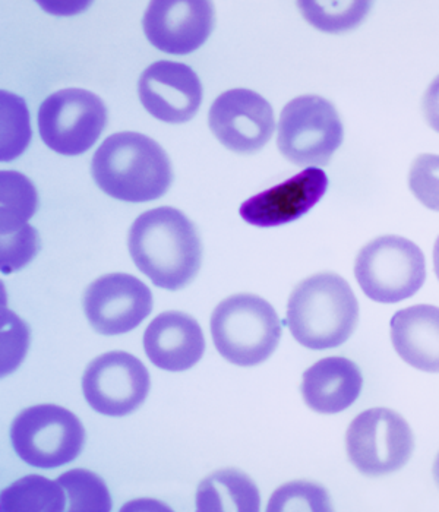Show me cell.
<instances>
[{"label":"cell","instance_id":"1","mask_svg":"<svg viewBox=\"0 0 439 512\" xmlns=\"http://www.w3.org/2000/svg\"><path fill=\"white\" fill-rule=\"evenodd\" d=\"M128 249L138 270L154 286L170 292L188 286L201 268L197 227L176 208H154L141 214L129 230Z\"/></svg>","mask_w":439,"mask_h":512},{"label":"cell","instance_id":"2","mask_svg":"<svg viewBox=\"0 0 439 512\" xmlns=\"http://www.w3.org/2000/svg\"><path fill=\"white\" fill-rule=\"evenodd\" d=\"M91 173L104 194L125 202L154 201L173 182L166 151L138 132H118L104 139L94 154Z\"/></svg>","mask_w":439,"mask_h":512},{"label":"cell","instance_id":"3","mask_svg":"<svg viewBox=\"0 0 439 512\" xmlns=\"http://www.w3.org/2000/svg\"><path fill=\"white\" fill-rule=\"evenodd\" d=\"M286 322L300 346L311 350L336 349L358 327V299L339 274H315L293 290L287 303Z\"/></svg>","mask_w":439,"mask_h":512},{"label":"cell","instance_id":"4","mask_svg":"<svg viewBox=\"0 0 439 512\" xmlns=\"http://www.w3.org/2000/svg\"><path fill=\"white\" fill-rule=\"evenodd\" d=\"M283 327L276 309L251 293L224 299L211 315L214 346L227 362L257 366L279 347Z\"/></svg>","mask_w":439,"mask_h":512},{"label":"cell","instance_id":"5","mask_svg":"<svg viewBox=\"0 0 439 512\" xmlns=\"http://www.w3.org/2000/svg\"><path fill=\"white\" fill-rule=\"evenodd\" d=\"M355 277L374 302L399 303L415 296L425 284V255L406 237H377L360 249Z\"/></svg>","mask_w":439,"mask_h":512},{"label":"cell","instance_id":"6","mask_svg":"<svg viewBox=\"0 0 439 512\" xmlns=\"http://www.w3.org/2000/svg\"><path fill=\"white\" fill-rule=\"evenodd\" d=\"M15 453L28 466L56 469L81 454L85 429L74 413L55 404L30 407L11 426Z\"/></svg>","mask_w":439,"mask_h":512},{"label":"cell","instance_id":"7","mask_svg":"<svg viewBox=\"0 0 439 512\" xmlns=\"http://www.w3.org/2000/svg\"><path fill=\"white\" fill-rule=\"evenodd\" d=\"M343 138L339 112L320 96L296 97L281 112L277 145L296 166H327Z\"/></svg>","mask_w":439,"mask_h":512},{"label":"cell","instance_id":"8","mask_svg":"<svg viewBox=\"0 0 439 512\" xmlns=\"http://www.w3.org/2000/svg\"><path fill=\"white\" fill-rule=\"evenodd\" d=\"M347 455L369 477L399 472L412 457L415 436L399 413L384 407L360 413L346 435Z\"/></svg>","mask_w":439,"mask_h":512},{"label":"cell","instance_id":"9","mask_svg":"<svg viewBox=\"0 0 439 512\" xmlns=\"http://www.w3.org/2000/svg\"><path fill=\"white\" fill-rule=\"evenodd\" d=\"M37 122L41 139L50 150L62 156H80L96 144L106 128L107 109L96 94L66 88L43 101Z\"/></svg>","mask_w":439,"mask_h":512},{"label":"cell","instance_id":"10","mask_svg":"<svg viewBox=\"0 0 439 512\" xmlns=\"http://www.w3.org/2000/svg\"><path fill=\"white\" fill-rule=\"evenodd\" d=\"M150 385L144 363L125 352L96 357L82 376V391L91 409L110 417L128 416L140 409Z\"/></svg>","mask_w":439,"mask_h":512},{"label":"cell","instance_id":"11","mask_svg":"<svg viewBox=\"0 0 439 512\" xmlns=\"http://www.w3.org/2000/svg\"><path fill=\"white\" fill-rule=\"evenodd\" d=\"M208 125L227 150L238 154L257 153L276 131L271 104L246 88L226 91L217 97L208 115Z\"/></svg>","mask_w":439,"mask_h":512},{"label":"cell","instance_id":"12","mask_svg":"<svg viewBox=\"0 0 439 512\" xmlns=\"http://www.w3.org/2000/svg\"><path fill=\"white\" fill-rule=\"evenodd\" d=\"M82 305L97 333L120 335L135 330L151 314L153 295L137 277L113 273L87 287Z\"/></svg>","mask_w":439,"mask_h":512},{"label":"cell","instance_id":"13","mask_svg":"<svg viewBox=\"0 0 439 512\" xmlns=\"http://www.w3.org/2000/svg\"><path fill=\"white\" fill-rule=\"evenodd\" d=\"M145 37L161 52L189 55L200 49L214 28L213 3L207 0H156L142 20Z\"/></svg>","mask_w":439,"mask_h":512},{"label":"cell","instance_id":"14","mask_svg":"<svg viewBox=\"0 0 439 512\" xmlns=\"http://www.w3.org/2000/svg\"><path fill=\"white\" fill-rule=\"evenodd\" d=\"M138 94L144 109L161 122H189L202 103L197 72L185 63L159 60L142 72Z\"/></svg>","mask_w":439,"mask_h":512},{"label":"cell","instance_id":"15","mask_svg":"<svg viewBox=\"0 0 439 512\" xmlns=\"http://www.w3.org/2000/svg\"><path fill=\"white\" fill-rule=\"evenodd\" d=\"M327 173L309 167L240 205L239 214L252 226L277 227L308 214L328 191Z\"/></svg>","mask_w":439,"mask_h":512},{"label":"cell","instance_id":"16","mask_svg":"<svg viewBox=\"0 0 439 512\" xmlns=\"http://www.w3.org/2000/svg\"><path fill=\"white\" fill-rule=\"evenodd\" d=\"M144 350L153 365L163 371H188L204 356V333L191 315L163 312L145 330Z\"/></svg>","mask_w":439,"mask_h":512},{"label":"cell","instance_id":"17","mask_svg":"<svg viewBox=\"0 0 439 512\" xmlns=\"http://www.w3.org/2000/svg\"><path fill=\"white\" fill-rule=\"evenodd\" d=\"M362 388L359 366L346 357H325L303 374V400L309 409L321 414L349 409L358 400Z\"/></svg>","mask_w":439,"mask_h":512},{"label":"cell","instance_id":"18","mask_svg":"<svg viewBox=\"0 0 439 512\" xmlns=\"http://www.w3.org/2000/svg\"><path fill=\"white\" fill-rule=\"evenodd\" d=\"M390 325L397 355L418 371L439 374V308L416 305L401 309Z\"/></svg>","mask_w":439,"mask_h":512},{"label":"cell","instance_id":"19","mask_svg":"<svg viewBox=\"0 0 439 512\" xmlns=\"http://www.w3.org/2000/svg\"><path fill=\"white\" fill-rule=\"evenodd\" d=\"M260 507L257 485L240 470H219L198 486L197 510L200 512H258Z\"/></svg>","mask_w":439,"mask_h":512},{"label":"cell","instance_id":"20","mask_svg":"<svg viewBox=\"0 0 439 512\" xmlns=\"http://www.w3.org/2000/svg\"><path fill=\"white\" fill-rule=\"evenodd\" d=\"M65 504L62 486L37 474L22 477L0 495L2 512H62Z\"/></svg>","mask_w":439,"mask_h":512},{"label":"cell","instance_id":"21","mask_svg":"<svg viewBox=\"0 0 439 512\" xmlns=\"http://www.w3.org/2000/svg\"><path fill=\"white\" fill-rule=\"evenodd\" d=\"M37 205L39 195L31 180L18 172H0V236L20 232Z\"/></svg>","mask_w":439,"mask_h":512},{"label":"cell","instance_id":"22","mask_svg":"<svg viewBox=\"0 0 439 512\" xmlns=\"http://www.w3.org/2000/svg\"><path fill=\"white\" fill-rule=\"evenodd\" d=\"M300 12L309 24L325 33L353 30L365 20L372 3L366 0L349 2H299Z\"/></svg>","mask_w":439,"mask_h":512},{"label":"cell","instance_id":"23","mask_svg":"<svg viewBox=\"0 0 439 512\" xmlns=\"http://www.w3.org/2000/svg\"><path fill=\"white\" fill-rule=\"evenodd\" d=\"M58 483L68 495L69 512H109L112 496L106 483L88 470H69L59 477Z\"/></svg>","mask_w":439,"mask_h":512},{"label":"cell","instance_id":"24","mask_svg":"<svg viewBox=\"0 0 439 512\" xmlns=\"http://www.w3.org/2000/svg\"><path fill=\"white\" fill-rule=\"evenodd\" d=\"M0 107H2L0 160L5 163L24 153L31 139V126L27 106L21 97L2 91Z\"/></svg>","mask_w":439,"mask_h":512},{"label":"cell","instance_id":"25","mask_svg":"<svg viewBox=\"0 0 439 512\" xmlns=\"http://www.w3.org/2000/svg\"><path fill=\"white\" fill-rule=\"evenodd\" d=\"M268 512L331 511L330 496L320 485L292 482L281 486L268 502Z\"/></svg>","mask_w":439,"mask_h":512},{"label":"cell","instance_id":"26","mask_svg":"<svg viewBox=\"0 0 439 512\" xmlns=\"http://www.w3.org/2000/svg\"><path fill=\"white\" fill-rule=\"evenodd\" d=\"M39 233L34 227H22L20 232L0 236V268L3 274L15 273L39 252Z\"/></svg>","mask_w":439,"mask_h":512},{"label":"cell","instance_id":"27","mask_svg":"<svg viewBox=\"0 0 439 512\" xmlns=\"http://www.w3.org/2000/svg\"><path fill=\"white\" fill-rule=\"evenodd\" d=\"M409 188L420 204L439 213V156L422 154L413 161Z\"/></svg>","mask_w":439,"mask_h":512},{"label":"cell","instance_id":"28","mask_svg":"<svg viewBox=\"0 0 439 512\" xmlns=\"http://www.w3.org/2000/svg\"><path fill=\"white\" fill-rule=\"evenodd\" d=\"M28 334L27 325L18 316L8 309L2 312V376L11 374L20 366L25 353H27Z\"/></svg>","mask_w":439,"mask_h":512},{"label":"cell","instance_id":"29","mask_svg":"<svg viewBox=\"0 0 439 512\" xmlns=\"http://www.w3.org/2000/svg\"><path fill=\"white\" fill-rule=\"evenodd\" d=\"M423 115L428 125L439 134V75L423 96Z\"/></svg>","mask_w":439,"mask_h":512},{"label":"cell","instance_id":"30","mask_svg":"<svg viewBox=\"0 0 439 512\" xmlns=\"http://www.w3.org/2000/svg\"><path fill=\"white\" fill-rule=\"evenodd\" d=\"M434 268H435V274H437V277L439 280V236H438L437 242H435V246H434Z\"/></svg>","mask_w":439,"mask_h":512},{"label":"cell","instance_id":"31","mask_svg":"<svg viewBox=\"0 0 439 512\" xmlns=\"http://www.w3.org/2000/svg\"><path fill=\"white\" fill-rule=\"evenodd\" d=\"M432 472H434L435 482H437V485L439 486V453L437 458H435L434 470H432Z\"/></svg>","mask_w":439,"mask_h":512}]
</instances>
